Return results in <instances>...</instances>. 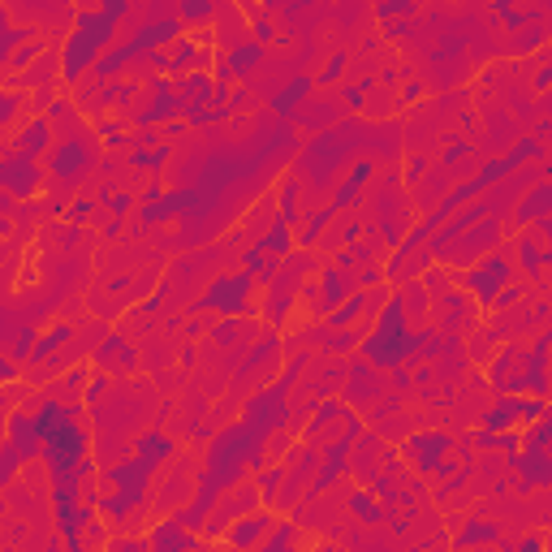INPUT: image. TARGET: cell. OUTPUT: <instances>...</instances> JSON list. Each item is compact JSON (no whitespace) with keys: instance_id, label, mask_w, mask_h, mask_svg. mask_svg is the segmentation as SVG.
I'll return each instance as SVG.
<instances>
[{"instance_id":"1","label":"cell","mask_w":552,"mask_h":552,"mask_svg":"<svg viewBox=\"0 0 552 552\" xmlns=\"http://www.w3.org/2000/svg\"><path fill=\"white\" fill-rule=\"evenodd\" d=\"M272 522H281V518H272L268 509H255V514H246V518H238V522H229L225 544H233V548L264 544V540H268V531H272Z\"/></svg>"},{"instance_id":"2","label":"cell","mask_w":552,"mask_h":552,"mask_svg":"<svg viewBox=\"0 0 552 552\" xmlns=\"http://www.w3.org/2000/svg\"><path fill=\"white\" fill-rule=\"evenodd\" d=\"M311 540V535H298L294 531V522H289V518H281V531H272L268 535V540H264V548H285V544H307Z\"/></svg>"}]
</instances>
